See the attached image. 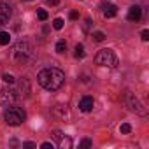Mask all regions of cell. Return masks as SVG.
<instances>
[{
  "label": "cell",
  "mask_w": 149,
  "mask_h": 149,
  "mask_svg": "<svg viewBox=\"0 0 149 149\" xmlns=\"http://www.w3.org/2000/svg\"><path fill=\"white\" fill-rule=\"evenodd\" d=\"M37 81L39 84L47 90V91H56L63 86L65 83V74L60 70V68H54V67H49V68H44L39 72L37 76Z\"/></svg>",
  "instance_id": "obj_1"
},
{
  "label": "cell",
  "mask_w": 149,
  "mask_h": 149,
  "mask_svg": "<svg viewBox=\"0 0 149 149\" xmlns=\"http://www.w3.org/2000/svg\"><path fill=\"white\" fill-rule=\"evenodd\" d=\"M32 58H33V47H32L26 40H19V42L13 47L11 60H13L14 63L25 65V63H28Z\"/></svg>",
  "instance_id": "obj_2"
},
{
  "label": "cell",
  "mask_w": 149,
  "mask_h": 149,
  "mask_svg": "<svg viewBox=\"0 0 149 149\" xmlns=\"http://www.w3.org/2000/svg\"><path fill=\"white\" fill-rule=\"evenodd\" d=\"M95 63L100 67H109V68H116L118 67V56L114 54L112 49H100L95 56Z\"/></svg>",
  "instance_id": "obj_3"
},
{
  "label": "cell",
  "mask_w": 149,
  "mask_h": 149,
  "mask_svg": "<svg viewBox=\"0 0 149 149\" xmlns=\"http://www.w3.org/2000/svg\"><path fill=\"white\" fill-rule=\"evenodd\" d=\"M4 118H6V123L11 125V126H19L25 119H26V114L21 107H14V105H9V109H6L4 112Z\"/></svg>",
  "instance_id": "obj_4"
},
{
  "label": "cell",
  "mask_w": 149,
  "mask_h": 149,
  "mask_svg": "<svg viewBox=\"0 0 149 149\" xmlns=\"http://www.w3.org/2000/svg\"><path fill=\"white\" fill-rule=\"evenodd\" d=\"M18 98H19V95H18V91L13 90V88H4V90H0V104L6 105V107L14 105V104L18 102Z\"/></svg>",
  "instance_id": "obj_5"
},
{
  "label": "cell",
  "mask_w": 149,
  "mask_h": 149,
  "mask_svg": "<svg viewBox=\"0 0 149 149\" xmlns=\"http://www.w3.org/2000/svg\"><path fill=\"white\" fill-rule=\"evenodd\" d=\"M13 16V9L9 4H0V26L2 25H7L9 19Z\"/></svg>",
  "instance_id": "obj_6"
},
{
  "label": "cell",
  "mask_w": 149,
  "mask_h": 149,
  "mask_svg": "<svg viewBox=\"0 0 149 149\" xmlns=\"http://www.w3.org/2000/svg\"><path fill=\"white\" fill-rule=\"evenodd\" d=\"M53 137L58 140V146H60L61 149H70V147H72V140H70L68 137H65L60 130H54V132H53Z\"/></svg>",
  "instance_id": "obj_7"
},
{
  "label": "cell",
  "mask_w": 149,
  "mask_h": 149,
  "mask_svg": "<svg viewBox=\"0 0 149 149\" xmlns=\"http://www.w3.org/2000/svg\"><path fill=\"white\" fill-rule=\"evenodd\" d=\"M128 107H130V111H133V112H137V114H146L144 105H142L133 95H128Z\"/></svg>",
  "instance_id": "obj_8"
},
{
  "label": "cell",
  "mask_w": 149,
  "mask_h": 149,
  "mask_svg": "<svg viewBox=\"0 0 149 149\" xmlns=\"http://www.w3.org/2000/svg\"><path fill=\"white\" fill-rule=\"evenodd\" d=\"M53 116L60 118V119H70V111H68L67 105H56L53 109Z\"/></svg>",
  "instance_id": "obj_9"
},
{
  "label": "cell",
  "mask_w": 149,
  "mask_h": 149,
  "mask_svg": "<svg viewBox=\"0 0 149 149\" xmlns=\"http://www.w3.org/2000/svg\"><path fill=\"white\" fill-rule=\"evenodd\" d=\"M128 21H132V23H137L140 18H142V9L139 7V6H132L130 9H128Z\"/></svg>",
  "instance_id": "obj_10"
},
{
  "label": "cell",
  "mask_w": 149,
  "mask_h": 149,
  "mask_svg": "<svg viewBox=\"0 0 149 149\" xmlns=\"http://www.w3.org/2000/svg\"><path fill=\"white\" fill-rule=\"evenodd\" d=\"M93 105H95V102H93L91 97H83V98L79 100V109H81L83 112H90V111H93Z\"/></svg>",
  "instance_id": "obj_11"
},
{
  "label": "cell",
  "mask_w": 149,
  "mask_h": 149,
  "mask_svg": "<svg viewBox=\"0 0 149 149\" xmlns=\"http://www.w3.org/2000/svg\"><path fill=\"white\" fill-rule=\"evenodd\" d=\"M102 13L105 18H114L118 14V7L114 4H102Z\"/></svg>",
  "instance_id": "obj_12"
},
{
  "label": "cell",
  "mask_w": 149,
  "mask_h": 149,
  "mask_svg": "<svg viewBox=\"0 0 149 149\" xmlns=\"http://www.w3.org/2000/svg\"><path fill=\"white\" fill-rule=\"evenodd\" d=\"M19 88H21V97H28V95H30V83H28L26 77H21Z\"/></svg>",
  "instance_id": "obj_13"
},
{
  "label": "cell",
  "mask_w": 149,
  "mask_h": 149,
  "mask_svg": "<svg viewBox=\"0 0 149 149\" xmlns=\"http://www.w3.org/2000/svg\"><path fill=\"white\" fill-rule=\"evenodd\" d=\"M74 51H76V53H74V56H76V58H84V54H86V51H84V46H83V44H77Z\"/></svg>",
  "instance_id": "obj_14"
},
{
  "label": "cell",
  "mask_w": 149,
  "mask_h": 149,
  "mask_svg": "<svg viewBox=\"0 0 149 149\" xmlns=\"http://www.w3.org/2000/svg\"><path fill=\"white\" fill-rule=\"evenodd\" d=\"M11 42V35L7 32H0V46H7Z\"/></svg>",
  "instance_id": "obj_15"
},
{
  "label": "cell",
  "mask_w": 149,
  "mask_h": 149,
  "mask_svg": "<svg viewBox=\"0 0 149 149\" xmlns=\"http://www.w3.org/2000/svg\"><path fill=\"white\" fill-rule=\"evenodd\" d=\"M65 49H67V42L65 40H58L56 42V53H65Z\"/></svg>",
  "instance_id": "obj_16"
},
{
  "label": "cell",
  "mask_w": 149,
  "mask_h": 149,
  "mask_svg": "<svg viewBox=\"0 0 149 149\" xmlns=\"http://www.w3.org/2000/svg\"><path fill=\"white\" fill-rule=\"evenodd\" d=\"M63 23H65V21H63L61 18H56V19L53 21V28H54V30H61V28H63Z\"/></svg>",
  "instance_id": "obj_17"
},
{
  "label": "cell",
  "mask_w": 149,
  "mask_h": 149,
  "mask_svg": "<svg viewBox=\"0 0 149 149\" xmlns=\"http://www.w3.org/2000/svg\"><path fill=\"white\" fill-rule=\"evenodd\" d=\"M37 18H39L40 21H46V19H47V13H46L44 9H39V11H37Z\"/></svg>",
  "instance_id": "obj_18"
},
{
  "label": "cell",
  "mask_w": 149,
  "mask_h": 149,
  "mask_svg": "<svg viewBox=\"0 0 149 149\" xmlns=\"http://www.w3.org/2000/svg\"><path fill=\"white\" fill-rule=\"evenodd\" d=\"M104 39H105V35H104L102 32H95V33H93V40H95V42H102Z\"/></svg>",
  "instance_id": "obj_19"
},
{
  "label": "cell",
  "mask_w": 149,
  "mask_h": 149,
  "mask_svg": "<svg viewBox=\"0 0 149 149\" xmlns=\"http://www.w3.org/2000/svg\"><path fill=\"white\" fill-rule=\"evenodd\" d=\"M119 132H121V133H130V132H132V126H130L128 123H123V125L119 126Z\"/></svg>",
  "instance_id": "obj_20"
},
{
  "label": "cell",
  "mask_w": 149,
  "mask_h": 149,
  "mask_svg": "<svg viewBox=\"0 0 149 149\" xmlns=\"http://www.w3.org/2000/svg\"><path fill=\"white\" fill-rule=\"evenodd\" d=\"M2 79H4V83H9V84H14V77L11 76V74H4V76H2Z\"/></svg>",
  "instance_id": "obj_21"
},
{
  "label": "cell",
  "mask_w": 149,
  "mask_h": 149,
  "mask_svg": "<svg viewBox=\"0 0 149 149\" xmlns=\"http://www.w3.org/2000/svg\"><path fill=\"white\" fill-rule=\"evenodd\" d=\"M91 140L90 139H84V140H81V144H79V147H91Z\"/></svg>",
  "instance_id": "obj_22"
},
{
  "label": "cell",
  "mask_w": 149,
  "mask_h": 149,
  "mask_svg": "<svg viewBox=\"0 0 149 149\" xmlns=\"http://www.w3.org/2000/svg\"><path fill=\"white\" fill-rule=\"evenodd\" d=\"M91 25H93V23H91V19H90V18H86V19H84V32H90Z\"/></svg>",
  "instance_id": "obj_23"
},
{
  "label": "cell",
  "mask_w": 149,
  "mask_h": 149,
  "mask_svg": "<svg viewBox=\"0 0 149 149\" xmlns=\"http://www.w3.org/2000/svg\"><path fill=\"white\" fill-rule=\"evenodd\" d=\"M140 37H142V40H149V32H147V30H142Z\"/></svg>",
  "instance_id": "obj_24"
},
{
  "label": "cell",
  "mask_w": 149,
  "mask_h": 149,
  "mask_svg": "<svg viewBox=\"0 0 149 149\" xmlns=\"http://www.w3.org/2000/svg\"><path fill=\"white\" fill-rule=\"evenodd\" d=\"M40 147H42V149H53V144H51V142H42Z\"/></svg>",
  "instance_id": "obj_25"
},
{
  "label": "cell",
  "mask_w": 149,
  "mask_h": 149,
  "mask_svg": "<svg viewBox=\"0 0 149 149\" xmlns=\"http://www.w3.org/2000/svg\"><path fill=\"white\" fill-rule=\"evenodd\" d=\"M77 18H79V13L77 11H72L70 13V19H77Z\"/></svg>",
  "instance_id": "obj_26"
},
{
  "label": "cell",
  "mask_w": 149,
  "mask_h": 149,
  "mask_svg": "<svg viewBox=\"0 0 149 149\" xmlns=\"http://www.w3.org/2000/svg\"><path fill=\"white\" fill-rule=\"evenodd\" d=\"M46 4H49V6H58V0H46Z\"/></svg>",
  "instance_id": "obj_27"
},
{
  "label": "cell",
  "mask_w": 149,
  "mask_h": 149,
  "mask_svg": "<svg viewBox=\"0 0 149 149\" xmlns=\"http://www.w3.org/2000/svg\"><path fill=\"white\" fill-rule=\"evenodd\" d=\"M23 147H35L33 142H23Z\"/></svg>",
  "instance_id": "obj_28"
}]
</instances>
